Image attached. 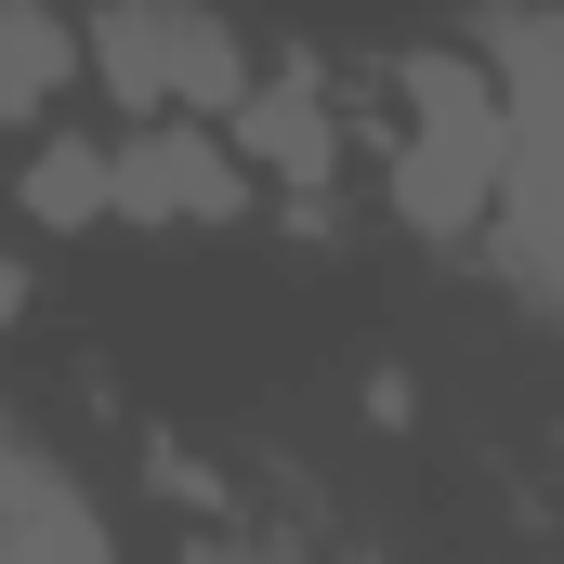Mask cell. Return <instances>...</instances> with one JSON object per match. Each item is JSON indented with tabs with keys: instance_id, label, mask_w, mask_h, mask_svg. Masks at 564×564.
Instances as JSON below:
<instances>
[{
	"instance_id": "1",
	"label": "cell",
	"mask_w": 564,
	"mask_h": 564,
	"mask_svg": "<svg viewBox=\"0 0 564 564\" xmlns=\"http://www.w3.org/2000/svg\"><path fill=\"white\" fill-rule=\"evenodd\" d=\"M512 171V93L473 53H408V132H394V210L421 237H459L499 210Z\"/></svg>"
},
{
	"instance_id": "2",
	"label": "cell",
	"mask_w": 564,
	"mask_h": 564,
	"mask_svg": "<svg viewBox=\"0 0 564 564\" xmlns=\"http://www.w3.org/2000/svg\"><path fill=\"white\" fill-rule=\"evenodd\" d=\"M499 93H512V171H499V237L525 276L564 289V13L499 26Z\"/></svg>"
},
{
	"instance_id": "3",
	"label": "cell",
	"mask_w": 564,
	"mask_h": 564,
	"mask_svg": "<svg viewBox=\"0 0 564 564\" xmlns=\"http://www.w3.org/2000/svg\"><path fill=\"white\" fill-rule=\"evenodd\" d=\"M79 40H93V66L132 93L144 119H197V106H237V93H250L237 26L197 13V0H106Z\"/></svg>"
},
{
	"instance_id": "4",
	"label": "cell",
	"mask_w": 564,
	"mask_h": 564,
	"mask_svg": "<svg viewBox=\"0 0 564 564\" xmlns=\"http://www.w3.org/2000/svg\"><path fill=\"white\" fill-rule=\"evenodd\" d=\"M106 197L132 210V224H224L237 197H250V171H237V144L197 132V119H158L144 144L106 158Z\"/></svg>"
},
{
	"instance_id": "5",
	"label": "cell",
	"mask_w": 564,
	"mask_h": 564,
	"mask_svg": "<svg viewBox=\"0 0 564 564\" xmlns=\"http://www.w3.org/2000/svg\"><path fill=\"white\" fill-rule=\"evenodd\" d=\"M0 552H106V512L53 473V446L0 433Z\"/></svg>"
},
{
	"instance_id": "6",
	"label": "cell",
	"mask_w": 564,
	"mask_h": 564,
	"mask_svg": "<svg viewBox=\"0 0 564 564\" xmlns=\"http://www.w3.org/2000/svg\"><path fill=\"white\" fill-rule=\"evenodd\" d=\"M66 40H79V26H66V13H53V0H0V132H13V119H40V106H53V79H66V66H79V53H66Z\"/></svg>"
},
{
	"instance_id": "7",
	"label": "cell",
	"mask_w": 564,
	"mask_h": 564,
	"mask_svg": "<svg viewBox=\"0 0 564 564\" xmlns=\"http://www.w3.org/2000/svg\"><path fill=\"white\" fill-rule=\"evenodd\" d=\"M224 119H237L250 158H276V171H328V119H315V93H302V79H250Z\"/></svg>"
},
{
	"instance_id": "8",
	"label": "cell",
	"mask_w": 564,
	"mask_h": 564,
	"mask_svg": "<svg viewBox=\"0 0 564 564\" xmlns=\"http://www.w3.org/2000/svg\"><path fill=\"white\" fill-rule=\"evenodd\" d=\"M26 210H40V224H93V210H119V197H106V158H93V144H40Z\"/></svg>"
},
{
	"instance_id": "9",
	"label": "cell",
	"mask_w": 564,
	"mask_h": 564,
	"mask_svg": "<svg viewBox=\"0 0 564 564\" xmlns=\"http://www.w3.org/2000/svg\"><path fill=\"white\" fill-rule=\"evenodd\" d=\"M13 302H26V276H13V263H0V328H13Z\"/></svg>"
}]
</instances>
